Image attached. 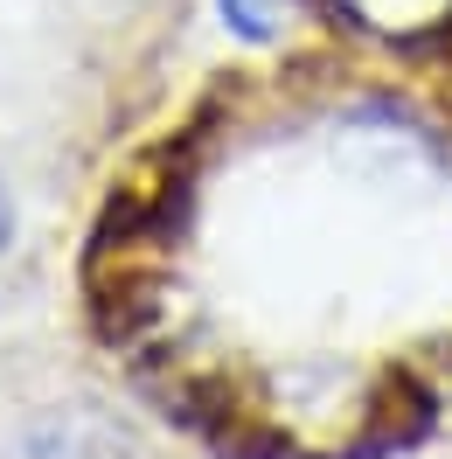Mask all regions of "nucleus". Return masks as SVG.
I'll return each mask as SVG.
<instances>
[{
    "instance_id": "obj_2",
    "label": "nucleus",
    "mask_w": 452,
    "mask_h": 459,
    "mask_svg": "<svg viewBox=\"0 0 452 459\" xmlns=\"http://www.w3.org/2000/svg\"><path fill=\"white\" fill-rule=\"evenodd\" d=\"M216 7H223V22L244 35V42H265V35L279 29V7H272V0H216Z\"/></svg>"
},
{
    "instance_id": "obj_3",
    "label": "nucleus",
    "mask_w": 452,
    "mask_h": 459,
    "mask_svg": "<svg viewBox=\"0 0 452 459\" xmlns=\"http://www.w3.org/2000/svg\"><path fill=\"white\" fill-rule=\"evenodd\" d=\"M7 244H14V195H7V181H0V258H7Z\"/></svg>"
},
{
    "instance_id": "obj_1",
    "label": "nucleus",
    "mask_w": 452,
    "mask_h": 459,
    "mask_svg": "<svg viewBox=\"0 0 452 459\" xmlns=\"http://www.w3.org/2000/svg\"><path fill=\"white\" fill-rule=\"evenodd\" d=\"M341 7L355 14V29L396 35V42H418V35L452 22V0H341Z\"/></svg>"
}]
</instances>
